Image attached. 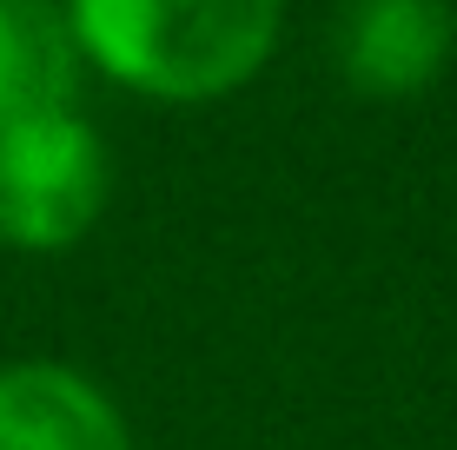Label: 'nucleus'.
<instances>
[{
	"label": "nucleus",
	"instance_id": "obj_1",
	"mask_svg": "<svg viewBox=\"0 0 457 450\" xmlns=\"http://www.w3.org/2000/svg\"><path fill=\"white\" fill-rule=\"evenodd\" d=\"M93 67L153 100H212L259 73L278 40V0H67Z\"/></svg>",
	"mask_w": 457,
	"mask_h": 450
},
{
	"label": "nucleus",
	"instance_id": "obj_2",
	"mask_svg": "<svg viewBox=\"0 0 457 450\" xmlns=\"http://www.w3.org/2000/svg\"><path fill=\"white\" fill-rule=\"evenodd\" d=\"M106 206V146L80 113H54L0 139V245L60 252Z\"/></svg>",
	"mask_w": 457,
	"mask_h": 450
},
{
	"label": "nucleus",
	"instance_id": "obj_3",
	"mask_svg": "<svg viewBox=\"0 0 457 450\" xmlns=\"http://www.w3.org/2000/svg\"><path fill=\"white\" fill-rule=\"evenodd\" d=\"M451 53V0H345L338 73L371 100H404Z\"/></svg>",
	"mask_w": 457,
	"mask_h": 450
},
{
	"label": "nucleus",
	"instance_id": "obj_4",
	"mask_svg": "<svg viewBox=\"0 0 457 450\" xmlns=\"http://www.w3.org/2000/svg\"><path fill=\"white\" fill-rule=\"evenodd\" d=\"M0 450H133L113 397L73 364L27 358L0 371Z\"/></svg>",
	"mask_w": 457,
	"mask_h": 450
},
{
	"label": "nucleus",
	"instance_id": "obj_5",
	"mask_svg": "<svg viewBox=\"0 0 457 450\" xmlns=\"http://www.w3.org/2000/svg\"><path fill=\"white\" fill-rule=\"evenodd\" d=\"M80 40L54 0H0V139L34 119L73 113Z\"/></svg>",
	"mask_w": 457,
	"mask_h": 450
}]
</instances>
